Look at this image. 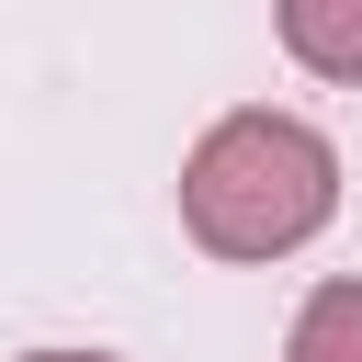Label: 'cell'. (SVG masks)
<instances>
[{"mask_svg":"<svg viewBox=\"0 0 362 362\" xmlns=\"http://www.w3.org/2000/svg\"><path fill=\"white\" fill-rule=\"evenodd\" d=\"M23 362H124V351H23Z\"/></svg>","mask_w":362,"mask_h":362,"instance_id":"obj_4","label":"cell"},{"mask_svg":"<svg viewBox=\"0 0 362 362\" xmlns=\"http://www.w3.org/2000/svg\"><path fill=\"white\" fill-rule=\"evenodd\" d=\"M339 215V147L305 113H215L181 158V226L215 260H294L305 238H328Z\"/></svg>","mask_w":362,"mask_h":362,"instance_id":"obj_1","label":"cell"},{"mask_svg":"<svg viewBox=\"0 0 362 362\" xmlns=\"http://www.w3.org/2000/svg\"><path fill=\"white\" fill-rule=\"evenodd\" d=\"M272 34L305 79H339L362 90V0H272Z\"/></svg>","mask_w":362,"mask_h":362,"instance_id":"obj_2","label":"cell"},{"mask_svg":"<svg viewBox=\"0 0 362 362\" xmlns=\"http://www.w3.org/2000/svg\"><path fill=\"white\" fill-rule=\"evenodd\" d=\"M283 362H362V283H351V272H339V283H317V294L294 305Z\"/></svg>","mask_w":362,"mask_h":362,"instance_id":"obj_3","label":"cell"}]
</instances>
